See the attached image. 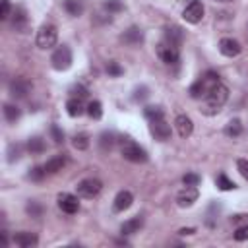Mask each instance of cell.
<instances>
[{
  "mask_svg": "<svg viewBox=\"0 0 248 248\" xmlns=\"http://www.w3.org/2000/svg\"><path fill=\"white\" fill-rule=\"evenodd\" d=\"M227 99H229V89H227V85H223V83H217L205 97H203V114H217L223 107H225V103H227Z\"/></svg>",
  "mask_w": 248,
  "mask_h": 248,
  "instance_id": "1",
  "label": "cell"
},
{
  "mask_svg": "<svg viewBox=\"0 0 248 248\" xmlns=\"http://www.w3.org/2000/svg\"><path fill=\"white\" fill-rule=\"evenodd\" d=\"M217 83H221L219 74H215V72H205L202 78H198V79L190 85L188 93H190L192 99H203V97H205Z\"/></svg>",
  "mask_w": 248,
  "mask_h": 248,
  "instance_id": "2",
  "label": "cell"
},
{
  "mask_svg": "<svg viewBox=\"0 0 248 248\" xmlns=\"http://www.w3.org/2000/svg\"><path fill=\"white\" fill-rule=\"evenodd\" d=\"M56 41H58V29H56V25L43 23L39 27V31H37V37H35L37 46L41 50H48V48H52L56 45Z\"/></svg>",
  "mask_w": 248,
  "mask_h": 248,
  "instance_id": "3",
  "label": "cell"
},
{
  "mask_svg": "<svg viewBox=\"0 0 248 248\" xmlns=\"http://www.w3.org/2000/svg\"><path fill=\"white\" fill-rule=\"evenodd\" d=\"M120 153H122V157H124L126 161H130V163H145V161H147V151H145L140 143H136V141H132V140H124V141H122Z\"/></svg>",
  "mask_w": 248,
  "mask_h": 248,
  "instance_id": "4",
  "label": "cell"
},
{
  "mask_svg": "<svg viewBox=\"0 0 248 248\" xmlns=\"http://www.w3.org/2000/svg\"><path fill=\"white\" fill-rule=\"evenodd\" d=\"M50 64H52L54 70L66 72V70L72 66V50H70V46H68V45H60V46L52 52Z\"/></svg>",
  "mask_w": 248,
  "mask_h": 248,
  "instance_id": "5",
  "label": "cell"
},
{
  "mask_svg": "<svg viewBox=\"0 0 248 248\" xmlns=\"http://www.w3.org/2000/svg\"><path fill=\"white\" fill-rule=\"evenodd\" d=\"M101 190H103V182H101L99 178H83V180H79L78 186H76L78 196L87 198V200L97 198V196L101 194Z\"/></svg>",
  "mask_w": 248,
  "mask_h": 248,
  "instance_id": "6",
  "label": "cell"
},
{
  "mask_svg": "<svg viewBox=\"0 0 248 248\" xmlns=\"http://www.w3.org/2000/svg\"><path fill=\"white\" fill-rule=\"evenodd\" d=\"M202 17H203V4H202L200 0H192V2L184 8V12H182V19H184L186 23H192V25L200 23Z\"/></svg>",
  "mask_w": 248,
  "mask_h": 248,
  "instance_id": "7",
  "label": "cell"
},
{
  "mask_svg": "<svg viewBox=\"0 0 248 248\" xmlns=\"http://www.w3.org/2000/svg\"><path fill=\"white\" fill-rule=\"evenodd\" d=\"M149 132H151V136L155 140L167 141L170 138V124L165 120V116L163 118H157V120H151L149 122Z\"/></svg>",
  "mask_w": 248,
  "mask_h": 248,
  "instance_id": "8",
  "label": "cell"
},
{
  "mask_svg": "<svg viewBox=\"0 0 248 248\" xmlns=\"http://www.w3.org/2000/svg\"><path fill=\"white\" fill-rule=\"evenodd\" d=\"M157 56L161 58V62H165V64H176L178 60H180V50H178V46H172V45H169V43H161L159 46H157Z\"/></svg>",
  "mask_w": 248,
  "mask_h": 248,
  "instance_id": "9",
  "label": "cell"
},
{
  "mask_svg": "<svg viewBox=\"0 0 248 248\" xmlns=\"http://www.w3.org/2000/svg\"><path fill=\"white\" fill-rule=\"evenodd\" d=\"M240 50H242L240 43H238L236 39H232V37H223V39L219 41V52H221L223 56H227V58L238 56Z\"/></svg>",
  "mask_w": 248,
  "mask_h": 248,
  "instance_id": "10",
  "label": "cell"
},
{
  "mask_svg": "<svg viewBox=\"0 0 248 248\" xmlns=\"http://www.w3.org/2000/svg\"><path fill=\"white\" fill-rule=\"evenodd\" d=\"M198 196H200V192H198L196 186H184L176 194V205L178 207H190V205H194V202L198 200Z\"/></svg>",
  "mask_w": 248,
  "mask_h": 248,
  "instance_id": "11",
  "label": "cell"
},
{
  "mask_svg": "<svg viewBox=\"0 0 248 248\" xmlns=\"http://www.w3.org/2000/svg\"><path fill=\"white\" fill-rule=\"evenodd\" d=\"M56 202H58V207H60L64 213H70V215H72V213H78V209H79L78 196H74V194L62 192V194H58Z\"/></svg>",
  "mask_w": 248,
  "mask_h": 248,
  "instance_id": "12",
  "label": "cell"
},
{
  "mask_svg": "<svg viewBox=\"0 0 248 248\" xmlns=\"http://www.w3.org/2000/svg\"><path fill=\"white\" fill-rule=\"evenodd\" d=\"M27 25H29V16H27L25 8L16 6V8H14V14H12V27H14L16 31L23 33V31L27 29Z\"/></svg>",
  "mask_w": 248,
  "mask_h": 248,
  "instance_id": "13",
  "label": "cell"
},
{
  "mask_svg": "<svg viewBox=\"0 0 248 248\" xmlns=\"http://www.w3.org/2000/svg\"><path fill=\"white\" fill-rule=\"evenodd\" d=\"M29 89H31V83L25 78H16V79L10 81V95L12 97H17V99L27 97Z\"/></svg>",
  "mask_w": 248,
  "mask_h": 248,
  "instance_id": "14",
  "label": "cell"
},
{
  "mask_svg": "<svg viewBox=\"0 0 248 248\" xmlns=\"http://www.w3.org/2000/svg\"><path fill=\"white\" fill-rule=\"evenodd\" d=\"M174 126H176V132L180 138H190L192 132H194V124H192V118L186 116V114H178L174 118Z\"/></svg>",
  "mask_w": 248,
  "mask_h": 248,
  "instance_id": "15",
  "label": "cell"
},
{
  "mask_svg": "<svg viewBox=\"0 0 248 248\" xmlns=\"http://www.w3.org/2000/svg\"><path fill=\"white\" fill-rule=\"evenodd\" d=\"M120 39H122V43H126V45H130V46H136V45H141L143 43V33H141V29L140 27H130V29H126L122 35H120Z\"/></svg>",
  "mask_w": 248,
  "mask_h": 248,
  "instance_id": "16",
  "label": "cell"
},
{
  "mask_svg": "<svg viewBox=\"0 0 248 248\" xmlns=\"http://www.w3.org/2000/svg\"><path fill=\"white\" fill-rule=\"evenodd\" d=\"M132 202H134L132 192H128V190H120V192L114 196L112 207H114V211H126V209L132 205Z\"/></svg>",
  "mask_w": 248,
  "mask_h": 248,
  "instance_id": "17",
  "label": "cell"
},
{
  "mask_svg": "<svg viewBox=\"0 0 248 248\" xmlns=\"http://www.w3.org/2000/svg\"><path fill=\"white\" fill-rule=\"evenodd\" d=\"M14 242H16L19 248H31V246H37L39 238H37V234H33V232L21 231V232H16V234H14Z\"/></svg>",
  "mask_w": 248,
  "mask_h": 248,
  "instance_id": "18",
  "label": "cell"
},
{
  "mask_svg": "<svg viewBox=\"0 0 248 248\" xmlns=\"http://www.w3.org/2000/svg\"><path fill=\"white\" fill-rule=\"evenodd\" d=\"M182 39H184V33H182L180 27L170 25V27L165 29V43H169L172 46H180L182 45Z\"/></svg>",
  "mask_w": 248,
  "mask_h": 248,
  "instance_id": "19",
  "label": "cell"
},
{
  "mask_svg": "<svg viewBox=\"0 0 248 248\" xmlns=\"http://www.w3.org/2000/svg\"><path fill=\"white\" fill-rule=\"evenodd\" d=\"M66 163H68V159H66V155H56V157H52V159H48L43 167H45V170H46V174H56L58 170H62L64 167H66Z\"/></svg>",
  "mask_w": 248,
  "mask_h": 248,
  "instance_id": "20",
  "label": "cell"
},
{
  "mask_svg": "<svg viewBox=\"0 0 248 248\" xmlns=\"http://www.w3.org/2000/svg\"><path fill=\"white\" fill-rule=\"evenodd\" d=\"M141 225H143V219L138 215V217H132V219H128V221H124L122 223V227H120V232L124 234V236H130V234H136L140 229H141Z\"/></svg>",
  "mask_w": 248,
  "mask_h": 248,
  "instance_id": "21",
  "label": "cell"
},
{
  "mask_svg": "<svg viewBox=\"0 0 248 248\" xmlns=\"http://www.w3.org/2000/svg\"><path fill=\"white\" fill-rule=\"evenodd\" d=\"M66 112L70 114V116H81L83 112H85V107H83V103H81V99H78V97H70L68 101H66Z\"/></svg>",
  "mask_w": 248,
  "mask_h": 248,
  "instance_id": "22",
  "label": "cell"
},
{
  "mask_svg": "<svg viewBox=\"0 0 248 248\" xmlns=\"http://www.w3.org/2000/svg\"><path fill=\"white\" fill-rule=\"evenodd\" d=\"M240 134H242V122H240L238 118L229 120L227 126H225V136H229V138H238Z\"/></svg>",
  "mask_w": 248,
  "mask_h": 248,
  "instance_id": "23",
  "label": "cell"
},
{
  "mask_svg": "<svg viewBox=\"0 0 248 248\" xmlns=\"http://www.w3.org/2000/svg\"><path fill=\"white\" fill-rule=\"evenodd\" d=\"M19 116H21L19 107L10 105V103H6V105H4V118H6L8 122H17V120H19Z\"/></svg>",
  "mask_w": 248,
  "mask_h": 248,
  "instance_id": "24",
  "label": "cell"
},
{
  "mask_svg": "<svg viewBox=\"0 0 248 248\" xmlns=\"http://www.w3.org/2000/svg\"><path fill=\"white\" fill-rule=\"evenodd\" d=\"M64 10L70 14V16H81L83 14V4L79 0H64Z\"/></svg>",
  "mask_w": 248,
  "mask_h": 248,
  "instance_id": "25",
  "label": "cell"
},
{
  "mask_svg": "<svg viewBox=\"0 0 248 248\" xmlns=\"http://www.w3.org/2000/svg\"><path fill=\"white\" fill-rule=\"evenodd\" d=\"M85 112L89 114V118L99 120V118L103 116V105H101L99 101H91V103L85 107Z\"/></svg>",
  "mask_w": 248,
  "mask_h": 248,
  "instance_id": "26",
  "label": "cell"
},
{
  "mask_svg": "<svg viewBox=\"0 0 248 248\" xmlns=\"http://www.w3.org/2000/svg\"><path fill=\"white\" fill-rule=\"evenodd\" d=\"M27 149H29L31 153H43V151H45V140L39 138V136L29 138V140H27Z\"/></svg>",
  "mask_w": 248,
  "mask_h": 248,
  "instance_id": "27",
  "label": "cell"
},
{
  "mask_svg": "<svg viewBox=\"0 0 248 248\" xmlns=\"http://www.w3.org/2000/svg\"><path fill=\"white\" fill-rule=\"evenodd\" d=\"M72 145L78 149V151H83L89 147V136L87 134H76L72 138Z\"/></svg>",
  "mask_w": 248,
  "mask_h": 248,
  "instance_id": "28",
  "label": "cell"
},
{
  "mask_svg": "<svg viewBox=\"0 0 248 248\" xmlns=\"http://www.w3.org/2000/svg\"><path fill=\"white\" fill-rule=\"evenodd\" d=\"M143 114H145V118H147L149 122H151V120H157V118H163V116H165L163 108H161V107H153V105L145 107V108H143Z\"/></svg>",
  "mask_w": 248,
  "mask_h": 248,
  "instance_id": "29",
  "label": "cell"
},
{
  "mask_svg": "<svg viewBox=\"0 0 248 248\" xmlns=\"http://www.w3.org/2000/svg\"><path fill=\"white\" fill-rule=\"evenodd\" d=\"M114 134L112 132H103L101 134V138H99V145H101V149L103 151H107V149H112V145H114Z\"/></svg>",
  "mask_w": 248,
  "mask_h": 248,
  "instance_id": "30",
  "label": "cell"
},
{
  "mask_svg": "<svg viewBox=\"0 0 248 248\" xmlns=\"http://www.w3.org/2000/svg\"><path fill=\"white\" fill-rule=\"evenodd\" d=\"M215 184H217V188H219V190H225V192H227V190H234V188H236V184H234L231 178H227L225 174H219V176L215 178Z\"/></svg>",
  "mask_w": 248,
  "mask_h": 248,
  "instance_id": "31",
  "label": "cell"
},
{
  "mask_svg": "<svg viewBox=\"0 0 248 248\" xmlns=\"http://www.w3.org/2000/svg\"><path fill=\"white\" fill-rule=\"evenodd\" d=\"M103 8H105L108 14H116V12H122V10H124V4H122V0H105Z\"/></svg>",
  "mask_w": 248,
  "mask_h": 248,
  "instance_id": "32",
  "label": "cell"
},
{
  "mask_svg": "<svg viewBox=\"0 0 248 248\" xmlns=\"http://www.w3.org/2000/svg\"><path fill=\"white\" fill-rule=\"evenodd\" d=\"M200 180H202V176L196 174V172H186V174L182 176V184H184V186H198Z\"/></svg>",
  "mask_w": 248,
  "mask_h": 248,
  "instance_id": "33",
  "label": "cell"
},
{
  "mask_svg": "<svg viewBox=\"0 0 248 248\" xmlns=\"http://www.w3.org/2000/svg\"><path fill=\"white\" fill-rule=\"evenodd\" d=\"M45 176H46L45 167H33V169H31V172H29V178H31V180H35V182L43 180Z\"/></svg>",
  "mask_w": 248,
  "mask_h": 248,
  "instance_id": "34",
  "label": "cell"
},
{
  "mask_svg": "<svg viewBox=\"0 0 248 248\" xmlns=\"http://www.w3.org/2000/svg\"><path fill=\"white\" fill-rule=\"evenodd\" d=\"M10 10H12V6H10V0H0V19H8L10 17Z\"/></svg>",
  "mask_w": 248,
  "mask_h": 248,
  "instance_id": "35",
  "label": "cell"
},
{
  "mask_svg": "<svg viewBox=\"0 0 248 248\" xmlns=\"http://www.w3.org/2000/svg\"><path fill=\"white\" fill-rule=\"evenodd\" d=\"M234 240H238V242H242V240H248V225H242V227H238L236 231H234Z\"/></svg>",
  "mask_w": 248,
  "mask_h": 248,
  "instance_id": "36",
  "label": "cell"
},
{
  "mask_svg": "<svg viewBox=\"0 0 248 248\" xmlns=\"http://www.w3.org/2000/svg\"><path fill=\"white\" fill-rule=\"evenodd\" d=\"M70 93H72V97H78V99H83V97H87V89L83 87V85H74L72 89H70Z\"/></svg>",
  "mask_w": 248,
  "mask_h": 248,
  "instance_id": "37",
  "label": "cell"
},
{
  "mask_svg": "<svg viewBox=\"0 0 248 248\" xmlns=\"http://www.w3.org/2000/svg\"><path fill=\"white\" fill-rule=\"evenodd\" d=\"M19 153H21V147L19 145H10V149H8V161L10 163L17 161L19 159Z\"/></svg>",
  "mask_w": 248,
  "mask_h": 248,
  "instance_id": "38",
  "label": "cell"
},
{
  "mask_svg": "<svg viewBox=\"0 0 248 248\" xmlns=\"http://www.w3.org/2000/svg\"><path fill=\"white\" fill-rule=\"evenodd\" d=\"M25 209H27V213H29V215H33V217H39V215H41V211H43V207H41L37 202H29Z\"/></svg>",
  "mask_w": 248,
  "mask_h": 248,
  "instance_id": "39",
  "label": "cell"
},
{
  "mask_svg": "<svg viewBox=\"0 0 248 248\" xmlns=\"http://www.w3.org/2000/svg\"><path fill=\"white\" fill-rule=\"evenodd\" d=\"M236 169H238V172L248 180V159H238V161H236Z\"/></svg>",
  "mask_w": 248,
  "mask_h": 248,
  "instance_id": "40",
  "label": "cell"
},
{
  "mask_svg": "<svg viewBox=\"0 0 248 248\" xmlns=\"http://www.w3.org/2000/svg\"><path fill=\"white\" fill-rule=\"evenodd\" d=\"M107 72H108V76H114V78H118V76L122 74V68H120L116 62H108V64H107Z\"/></svg>",
  "mask_w": 248,
  "mask_h": 248,
  "instance_id": "41",
  "label": "cell"
},
{
  "mask_svg": "<svg viewBox=\"0 0 248 248\" xmlns=\"http://www.w3.org/2000/svg\"><path fill=\"white\" fill-rule=\"evenodd\" d=\"M147 95H149V89H147L145 85H141V87H138V89L134 91V101H143Z\"/></svg>",
  "mask_w": 248,
  "mask_h": 248,
  "instance_id": "42",
  "label": "cell"
},
{
  "mask_svg": "<svg viewBox=\"0 0 248 248\" xmlns=\"http://www.w3.org/2000/svg\"><path fill=\"white\" fill-rule=\"evenodd\" d=\"M50 134H52V140H54L56 143L64 141V132H62L58 126H50Z\"/></svg>",
  "mask_w": 248,
  "mask_h": 248,
  "instance_id": "43",
  "label": "cell"
},
{
  "mask_svg": "<svg viewBox=\"0 0 248 248\" xmlns=\"http://www.w3.org/2000/svg\"><path fill=\"white\" fill-rule=\"evenodd\" d=\"M194 232H196V229H192V227H188V229H180V231H178V234H182V236H184V234H194Z\"/></svg>",
  "mask_w": 248,
  "mask_h": 248,
  "instance_id": "44",
  "label": "cell"
},
{
  "mask_svg": "<svg viewBox=\"0 0 248 248\" xmlns=\"http://www.w3.org/2000/svg\"><path fill=\"white\" fill-rule=\"evenodd\" d=\"M0 236H2V244H4V246H8V234H6V231H2V232H0Z\"/></svg>",
  "mask_w": 248,
  "mask_h": 248,
  "instance_id": "45",
  "label": "cell"
},
{
  "mask_svg": "<svg viewBox=\"0 0 248 248\" xmlns=\"http://www.w3.org/2000/svg\"><path fill=\"white\" fill-rule=\"evenodd\" d=\"M217 2H231V0H217Z\"/></svg>",
  "mask_w": 248,
  "mask_h": 248,
  "instance_id": "46",
  "label": "cell"
}]
</instances>
